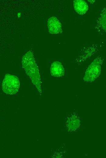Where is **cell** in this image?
<instances>
[{"label": "cell", "mask_w": 106, "mask_h": 158, "mask_svg": "<svg viewBox=\"0 0 106 158\" xmlns=\"http://www.w3.org/2000/svg\"><path fill=\"white\" fill-rule=\"evenodd\" d=\"M22 63L26 73L38 91L41 93V82L39 70L31 51H29L23 57Z\"/></svg>", "instance_id": "cell-1"}, {"label": "cell", "mask_w": 106, "mask_h": 158, "mask_svg": "<svg viewBox=\"0 0 106 158\" xmlns=\"http://www.w3.org/2000/svg\"><path fill=\"white\" fill-rule=\"evenodd\" d=\"M19 87L20 81L18 77L9 74L5 75L2 83V90L4 93L10 95L15 94Z\"/></svg>", "instance_id": "cell-2"}, {"label": "cell", "mask_w": 106, "mask_h": 158, "mask_svg": "<svg viewBox=\"0 0 106 158\" xmlns=\"http://www.w3.org/2000/svg\"><path fill=\"white\" fill-rule=\"evenodd\" d=\"M101 60L97 59L94 60L87 69L85 79L92 81L99 76L101 72Z\"/></svg>", "instance_id": "cell-3"}, {"label": "cell", "mask_w": 106, "mask_h": 158, "mask_svg": "<svg viewBox=\"0 0 106 158\" xmlns=\"http://www.w3.org/2000/svg\"><path fill=\"white\" fill-rule=\"evenodd\" d=\"M48 26L50 33L57 34L61 33L62 32L61 23L55 17L52 16L48 19Z\"/></svg>", "instance_id": "cell-4"}, {"label": "cell", "mask_w": 106, "mask_h": 158, "mask_svg": "<svg viewBox=\"0 0 106 158\" xmlns=\"http://www.w3.org/2000/svg\"><path fill=\"white\" fill-rule=\"evenodd\" d=\"M50 73L54 77H59L63 76L65 70L62 64L58 61L53 62L51 65Z\"/></svg>", "instance_id": "cell-5"}, {"label": "cell", "mask_w": 106, "mask_h": 158, "mask_svg": "<svg viewBox=\"0 0 106 158\" xmlns=\"http://www.w3.org/2000/svg\"><path fill=\"white\" fill-rule=\"evenodd\" d=\"M73 6L75 11L80 15L85 14L88 9V6L87 3L83 0H74Z\"/></svg>", "instance_id": "cell-6"}, {"label": "cell", "mask_w": 106, "mask_h": 158, "mask_svg": "<svg viewBox=\"0 0 106 158\" xmlns=\"http://www.w3.org/2000/svg\"><path fill=\"white\" fill-rule=\"evenodd\" d=\"M98 24L101 29L106 32V8L102 11L98 20Z\"/></svg>", "instance_id": "cell-7"}, {"label": "cell", "mask_w": 106, "mask_h": 158, "mask_svg": "<svg viewBox=\"0 0 106 158\" xmlns=\"http://www.w3.org/2000/svg\"><path fill=\"white\" fill-rule=\"evenodd\" d=\"M89 2L91 3H93L94 2H95V0H88Z\"/></svg>", "instance_id": "cell-8"}]
</instances>
